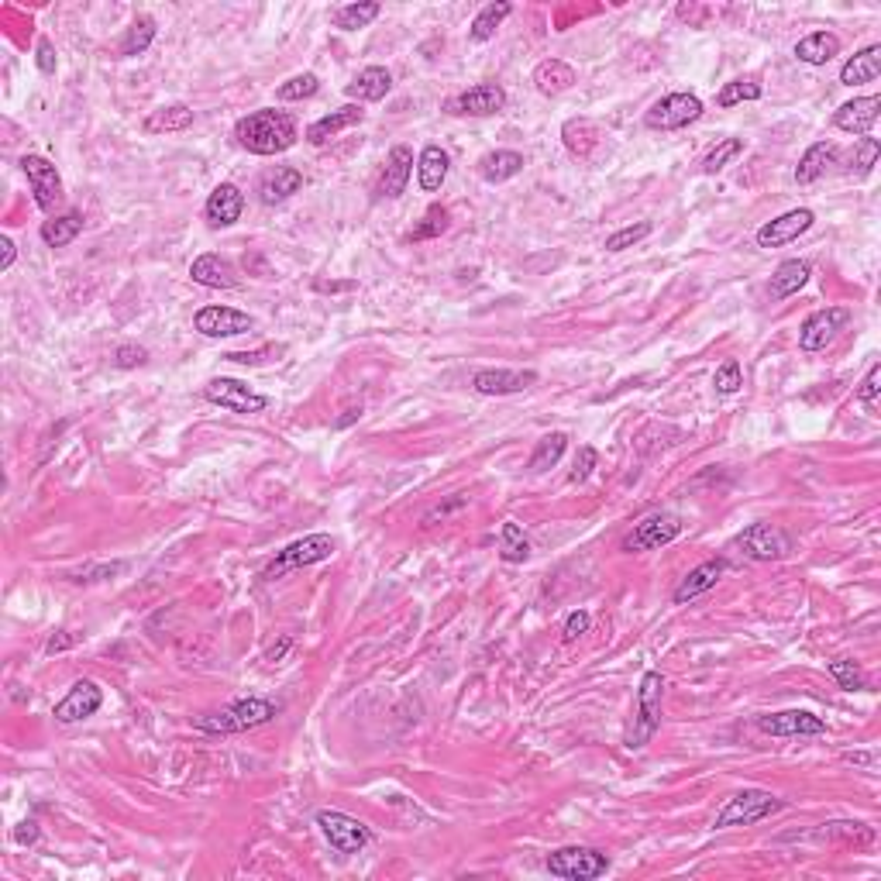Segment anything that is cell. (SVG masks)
Returning a JSON list of instances; mask_svg holds the SVG:
<instances>
[{"mask_svg":"<svg viewBox=\"0 0 881 881\" xmlns=\"http://www.w3.org/2000/svg\"><path fill=\"white\" fill-rule=\"evenodd\" d=\"M358 417H362V403H355V407H348V410H345V417H338V420H334V427H338V431H341V427L355 424Z\"/></svg>","mask_w":881,"mask_h":881,"instance_id":"6125c7cd","label":"cell"},{"mask_svg":"<svg viewBox=\"0 0 881 881\" xmlns=\"http://www.w3.org/2000/svg\"><path fill=\"white\" fill-rule=\"evenodd\" d=\"M296 121L293 114L276 111V107H262V111H252L248 118H241L235 124V138L245 152L252 155H279L286 148L296 145Z\"/></svg>","mask_w":881,"mask_h":881,"instance_id":"6da1fadb","label":"cell"},{"mask_svg":"<svg viewBox=\"0 0 881 881\" xmlns=\"http://www.w3.org/2000/svg\"><path fill=\"white\" fill-rule=\"evenodd\" d=\"M111 362L118 365V369H138V365L148 362V352H145V348H138V345H121L118 352H114Z\"/></svg>","mask_w":881,"mask_h":881,"instance_id":"9f6ffc18","label":"cell"},{"mask_svg":"<svg viewBox=\"0 0 881 881\" xmlns=\"http://www.w3.org/2000/svg\"><path fill=\"white\" fill-rule=\"evenodd\" d=\"M737 548L751 561H782L792 551V541L775 524H751L737 534Z\"/></svg>","mask_w":881,"mask_h":881,"instance_id":"8fae6325","label":"cell"},{"mask_svg":"<svg viewBox=\"0 0 881 881\" xmlns=\"http://www.w3.org/2000/svg\"><path fill=\"white\" fill-rule=\"evenodd\" d=\"M204 400L214 403V407L221 410H231V413H241V417H248V413H262L265 407H269V400H265L262 393H255V389H248L241 379H210L204 386Z\"/></svg>","mask_w":881,"mask_h":881,"instance_id":"30bf717a","label":"cell"},{"mask_svg":"<svg viewBox=\"0 0 881 881\" xmlns=\"http://www.w3.org/2000/svg\"><path fill=\"white\" fill-rule=\"evenodd\" d=\"M389 90H393V76H389V69H382V66H365L362 73H358L355 80L348 83V97L369 100V104H379V100H386Z\"/></svg>","mask_w":881,"mask_h":881,"instance_id":"4dcf8cb0","label":"cell"},{"mask_svg":"<svg viewBox=\"0 0 881 881\" xmlns=\"http://www.w3.org/2000/svg\"><path fill=\"white\" fill-rule=\"evenodd\" d=\"M190 279L197 286H207V290H235V286L241 283L235 262L224 259V255H217V252H207V255H200V259H193Z\"/></svg>","mask_w":881,"mask_h":881,"instance_id":"ffe728a7","label":"cell"},{"mask_svg":"<svg viewBox=\"0 0 881 881\" xmlns=\"http://www.w3.org/2000/svg\"><path fill=\"white\" fill-rule=\"evenodd\" d=\"M448 224H451L448 207H441V204L427 207L424 221H420L417 228L410 231V241H431V238H441L444 231H448Z\"/></svg>","mask_w":881,"mask_h":881,"instance_id":"7bdbcfd3","label":"cell"},{"mask_svg":"<svg viewBox=\"0 0 881 881\" xmlns=\"http://www.w3.org/2000/svg\"><path fill=\"white\" fill-rule=\"evenodd\" d=\"M21 169H25V176H28V186H31V193H35L38 210L52 214V210L62 204V197H66V193H62L59 169L52 166L45 155H25V159H21Z\"/></svg>","mask_w":881,"mask_h":881,"instance_id":"5bb4252c","label":"cell"},{"mask_svg":"<svg viewBox=\"0 0 881 881\" xmlns=\"http://www.w3.org/2000/svg\"><path fill=\"white\" fill-rule=\"evenodd\" d=\"M816 214L809 207H799V210H789V214L775 217V221L761 224L758 228V245L761 248H782L789 245V241H795L799 235H806L809 228H813Z\"/></svg>","mask_w":881,"mask_h":881,"instance_id":"d6986e66","label":"cell"},{"mask_svg":"<svg viewBox=\"0 0 881 881\" xmlns=\"http://www.w3.org/2000/svg\"><path fill=\"white\" fill-rule=\"evenodd\" d=\"M506 107V90L500 83H475V87L455 93V97L444 104L448 114H458V118H493Z\"/></svg>","mask_w":881,"mask_h":881,"instance_id":"7c38bea8","label":"cell"},{"mask_svg":"<svg viewBox=\"0 0 881 881\" xmlns=\"http://www.w3.org/2000/svg\"><path fill=\"white\" fill-rule=\"evenodd\" d=\"M878 111H881V97H854L833 114V124H837L840 131H847V135L868 138L878 121Z\"/></svg>","mask_w":881,"mask_h":881,"instance_id":"603a6c76","label":"cell"},{"mask_svg":"<svg viewBox=\"0 0 881 881\" xmlns=\"http://www.w3.org/2000/svg\"><path fill=\"white\" fill-rule=\"evenodd\" d=\"M761 83L758 80H734L727 83L720 93H716V104L720 107H734V104H744V100H761Z\"/></svg>","mask_w":881,"mask_h":881,"instance_id":"7dc6e473","label":"cell"},{"mask_svg":"<svg viewBox=\"0 0 881 881\" xmlns=\"http://www.w3.org/2000/svg\"><path fill=\"white\" fill-rule=\"evenodd\" d=\"M448 169H451V159L448 152H444L441 145H427L424 152H420L417 159V183L424 193H438L444 186V179H448Z\"/></svg>","mask_w":881,"mask_h":881,"instance_id":"f546056e","label":"cell"},{"mask_svg":"<svg viewBox=\"0 0 881 881\" xmlns=\"http://www.w3.org/2000/svg\"><path fill=\"white\" fill-rule=\"evenodd\" d=\"M76 637H52L49 644H45V654H56V651H66V647H73Z\"/></svg>","mask_w":881,"mask_h":881,"instance_id":"be15d7a7","label":"cell"},{"mask_svg":"<svg viewBox=\"0 0 881 881\" xmlns=\"http://www.w3.org/2000/svg\"><path fill=\"white\" fill-rule=\"evenodd\" d=\"M809 276H813V269H809V262L802 259H789L782 262L775 269V276H771V296L775 300H785V296H795L802 290V286L809 283Z\"/></svg>","mask_w":881,"mask_h":881,"instance_id":"836d02e7","label":"cell"},{"mask_svg":"<svg viewBox=\"0 0 881 881\" xmlns=\"http://www.w3.org/2000/svg\"><path fill=\"white\" fill-rule=\"evenodd\" d=\"M279 716V706L269 703V699L248 696L238 699V703L224 706L221 713H204L193 720V727L204 730V734H245V730L265 727Z\"/></svg>","mask_w":881,"mask_h":881,"instance_id":"7a4b0ae2","label":"cell"},{"mask_svg":"<svg viewBox=\"0 0 881 881\" xmlns=\"http://www.w3.org/2000/svg\"><path fill=\"white\" fill-rule=\"evenodd\" d=\"M740 152H744V138H723V142L716 145L713 152H709L706 159H703V173L706 176H716L720 169H727Z\"/></svg>","mask_w":881,"mask_h":881,"instance_id":"ee69618b","label":"cell"},{"mask_svg":"<svg viewBox=\"0 0 881 881\" xmlns=\"http://www.w3.org/2000/svg\"><path fill=\"white\" fill-rule=\"evenodd\" d=\"M589 613L586 610H575V613H568V620H565V630H561V641L565 644H572V641H579L582 634H589Z\"/></svg>","mask_w":881,"mask_h":881,"instance_id":"11a10c76","label":"cell"},{"mask_svg":"<svg viewBox=\"0 0 881 881\" xmlns=\"http://www.w3.org/2000/svg\"><path fill=\"white\" fill-rule=\"evenodd\" d=\"M878 76H881V45H868V49L854 52V56L840 66V83H844V87L875 83Z\"/></svg>","mask_w":881,"mask_h":881,"instance_id":"4316f807","label":"cell"},{"mask_svg":"<svg viewBox=\"0 0 881 881\" xmlns=\"http://www.w3.org/2000/svg\"><path fill=\"white\" fill-rule=\"evenodd\" d=\"M561 138H565V148L579 159H592V145L599 142V128L589 118H572L561 128Z\"/></svg>","mask_w":881,"mask_h":881,"instance_id":"8d00e7d4","label":"cell"},{"mask_svg":"<svg viewBox=\"0 0 881 881\" xmlns=\"http://www.w3.org/2000/svg\"><path fill=\"white\" fill-rule=\"evenodd\" d=\"M14 840H18V844H35V840H38V826H35V820L18 823V830H14Z\"/></svg>","mask_w":881,"mask_h":881,"instance_id":"91938a15","label":"cell"},{"mask_svg":"<svg viewBox=\"0 0 881 881\" xmlns=\"http://www.w3.org/2000/svg\"><path fill=\"white\" fill-rule=\"evenodd\" d=\"M847 764H857V768H868V771H878V751H847L844 754Z\"/></svg>","mask_w":881,"mask_h":881,"instance_id":"680465c9","label":"cell"},{"mask_svg":"<svg viewBox=\"0 0 881 881\" xmlns=\"http://www.w3.org/2000/svg\"><path fill=\"white\" fill-rule=\"evenodd\" d=\"M413 176V152L407 145H393V152L386 155V169L379 176L376 197L379 200H396L407 193V183Z\"/></svg>","mask_w":881,"mask_h":881,"instance_id":"44dd1931","label":"cell"},{"mask_svg":"<svg viewBox=\"0 0 881 881\" xmlns=\"http://www.w3.org/2000/svg\"><path fill=\"white\" fill-rule=\"evenodd\" d=\"M517 173H524V155L510 152V148H496V152L479 159V176L486 179V183H506V179H513Z\"/></svg>","mask_w":881,"mask_h":881,"instance_id":"d6a6232c","label":"cell"},{"mask_svg":"<svg viewBox=\"0 0 881 881\" xmlns=\"http://www.w3.org/2000/svg\"><path fill=\"white\" fill-rule=\"evenodd\" d=\"M837 159H840V148L833 145V142L809 145L806 155L799 159V166H795V183H802V186L816 183L820 176H826V169L837 166Z\"/></svg>","mask_w":881,"mask_h":881,"instance_id":"83f0119b","label":"cell"},{"mask_svg":"<svg viewBox=\"0 0 881 881\" xmlns=\"http://www.w3.org/2000/svg\"><path fill=\"white\" fill-rule=\"evenodd\" d=\"M500 558L506 561V565H524V561L530 558V541L524 537V530H520V524H513V520H506V524L500 527Z\"/></svg>","mask_w":881,"mask_h":881,"instance_id":"60d3db41","label":"cell"},{"mask_svg":"<svg viewBox=\"0 0 881 881\" xmlns=\"http://www.w3.org/2000/svg\"><path fill=\"white\" fill-rule=\"evenodd\" d=\"M334 548H338V544H334L331 534H307V537H300V541L286 544V548L279 551V555L262 568V579L272 582V579H279V575L293 572V568H307V565H317V561H327V558L334 555Z\"/></svg>","mask_w":881,"mask_h":881,"instance_id":"5b68a950","label":"cell"},{"mask_svg":"<svg viewBox=\"0 0 881 881\" xmlns=\"http://www.w3.org/2000/svg\"><path fill=\"white\" fill-rule=\"evenodd\" d=\"M362 118H365V111L358 104L338 107V111L324 114V118H317L314 124H310V128H307V142L310 145H327L334 135H341V131H348V128H355V124H362Z\"/></svg>","mask_w":881,"mask_h":881,"instance_id":"484cf974","label":"cell"},{"mask_svg":"<svg viewBox=\"0 0 881 881\" xmlns=\"http://www.w3.org/2000/svg\"><path fill=\"white\" fill-rule=\"evenodd\" d=\"M300 190H303V173L293 166H276L269 169V173H262L259 179V200L265 207L286 204V200L296 197Z\"/></svg>","mask_w":881,"mask_h":881,"instance_id":"cb8c5ba5","label":"cell"},{"mask_svg":"<svg viewBox=\"0 0 881 881\" xmlns=\"http://www.w3.org/2000/svg\"><path fill=\"white\" fill-rule=\"evenodd\" d=\"M830 675L844 692H864V689H868V678H864L861 665H854V661H847V658L830 661Z\"/></svg>","mask_w":881,"mask_h":881,"instance_id":"bcb514c9","label":"cell"},{"mask_svg":"<svg viewBox=\"0 0 881 881\" xmlns=\"http://www.w3.org/2000/svg\"><path fill=\"white\" fill-rule=\"evenodd\" d=\"M510 14H513V4H506V0H500V4H486L479 14H475V21L469 28V38H472V42H489V38L496 35V28H500Z\"/></svg>","mask_w":881,"mask_h":881,"instance_id":"ab89813d","label":"cell"},{"mask_svg":"<svg viewBox=\"0 0 881 881\" xmlns=\"http://www.w3.org/2000/svg\"><path fill=\"white\" fill-rule=\"evenodd\" d=\"M647 235H651V224H647V221L630 224V228H620L617 235L606 238V252H623V248H634L637 241H644Z\"/></svg>","mask_w":881,"mask_h":881,"instance_id":"f907efd6","label":"cell"},{"mask_svg":"<svg viewBox=\"0 0 881 881\" xmlns=\"http://www.w3.org/2000/svg\"><path fill=\"white\" fill-rule=\"evenodd\" d=\"M241 210H245V193H241L235 183H221L214 186V193L207 197L204 214L210 228H231V224L241 221Z\"/></svg>","mask_w":881,"mask_h":881,"instance_id":"7402d4cb","label":"cell"},{"mask_svg":"<svg viewBox=\"0 0 881 881\" xmlns=\"http://www.w3.org/2000/svg\"><path fill=\"white\" fill-rule=\"evenodd\" d=\"M565 448H568V434H561V431L544 434V438L537 441L534 455H530L527 469H530V472H548V469H555V465L561 462V455H565Z\"/></svg>","mask_w":881,"mask_h":881,"instance_id":"f35d334b","label":"cell"},{"mask_svg":"<svg viewBox=\"0 0 881 881\" xmlns=\"http://www.w3.org/2000/svg\"><path fill=\"white\" fill-rule=\"evenodd\" d=\"M537 386L534 369H482L472 376V389L479 396H513Z\"/></svg>","mask_w":881,"mask_h":881,"instance_id":"ac0fdd59","label":"cell"},{"mask_svg":"<svg viewBox=\"0 0 881 881\" xmlns=\"http://www.w3.org/2000/svg\"><path fill=\"white\" fill-rule=\"evenodd\" d=\"M283 352H286L283 345H265V348H259V352H228L224 358H228V362H235V365H262V362H269V358H276Z\"/></svg>","mask_w":881,"mask_h":881,"instance_id":"db71d44e","label":"cell"},{"mask_svg":"<svg viewBox=\"0 0 881 881\" xmlns=\"http://www.w3.org/2000/svg\"><path fill=\"white\" fill-rule=\"evenodd\" d=\"M661 699H665V678H661V672H644L641 689H637L634 727H630V734H627L630 751H641L647 740L661 730Z\"/></svg>","mask_w":881,"mask_h":881,"instance_id":"277c9868","label":"cell"},{"mask_svg":"<svg viewBox=\"0 0 881 881\" xmlns=\"http://www.w3.org/2000/svg\"><path fill=\"white\" fill-rule=\"evenodd\" d=\"M878 393H881V365L875 362L868 369V376H864V382L857 386V400H861V407L868 413H878Z\"/></svg>","mask_w":881,"mask_h":881,"instance_id":"816d5d0a","label":"cell"},{"mask_svg":"<svg viewBox=\"0 0 881 881\" xmlns=\"http://www.w3.org/2000/svg\"><path fill=\"white\" fill-rule=\"evenodd\" d=\"M317 826H321L327 844L338 854H362L372 840L369 826L358 823L355 816L348 813H338V809H321V813H317Z\"/></svg>","mask_w":881,"mask_h":881,"instance_id":"ba28073f","label":"cell"},{"mask_svg":"<svg viewBox=\"0 0 881 881\" xmlns=\"http://www.w3.org/2000/svg\"><path fill=\"white\" fill-rule=\"evenodd\" d=\"M723 575H727V561H723V558H709V561H703V565L692 568V572L685 575L682 582H678V589H675L672 599H675L678 606L689 603V599H696V596H703V592L716 589V582H720Z\"/></svg>","mask_w":881,"mask_h":881,"instance_id":"d4e9b609","label":"cell"},{"mask_svg":"<svg viewBox=\"0 0 881 881\" xmlns=\"http://www.w3.org/2000/svg\"><path fill=\"white\" fill-rule=\"evenodd\" d=\"M740 386H744V372H740V362H737V358H727V362H723L720 369H716L713 389H716V393H720V396H734Z\"/></svg>","mask_w":881,"mask_h":881,"instance_id":"681fc988","label":"cell"},{"mask_svg":"<svg viewBox=\"0 0 881 881\" xmlns=\"http://www.w3.org/2000/svg\"><path fill=\"white\" fill-rule=\"evenodd\" d=\"M840 56V38L833 31H813V35L795 42V59L806 66H826Z\"/></svg>","mask_w":881,"mask_h":881,"instance_id":"f1b7e54d","label":"cell"},{"mask_svg":"<svg viewBox=\"0 0 881 881\" xmlns=\"http://www.w3.org/2000/svg\"><path fill=\"white\" fill-rule=\"evenodd\" d=\"M152 42H155V21H152V18H138L135 25L128 28V35L121 38V56H124V59L142 56V52H145Z\"/></svg>","mask_w":881,"mask_h":881,"instance_id":"b9f144b4","label":"cell"},{"mask_svg":"<svg viewBox=\"0 0 881 881\" xmlns=\"http://www.w3.org/2000/svg\"><path fill=\"white\" fill-rule=\"evenodd\" d=\"M193 128V107L186 104H169L159 107L145 118V131L148 135H169V131H186Z\"/></svg>","mask_w":881,"mask_h":881,"instance_id":"d590c367","label":"cell"},{"mask_svg":"<svg viewBox=\"0 0 881 881\" xmlns=\"http://www.w3.org/2000/svg\"><path fill=\"white\" fill-rule=\"evenodd\" d=\"M758 730L771 737H820L826 734V723L809 709H782V713L758 716Z\"/></svg>","mask_w":881,"mask_h":881,"instance_id":"9a60e30c","label":"cell"},{"mask_svg":"<svg viewBox=\"0 0 881 881\" xmlns=\"http://www.w3.org/2000/svg\"><path fill=\"white\" fill-rule=\"evenodd\" d=\"M252 327V317L235 307H204L193 314V331H200L204 338H235V334H245Z\"/></svg>","mask_w":881,"mask_h":881,"instance_id":"e0dca14e","label":"cell"},{"mask_svg":"<svg viewBox=\"0 0 881 881\" xmlns=\"http://www.w3.org/2000/svg\"><path fill=\"white\" fill-rule=\"evenodd\" d=\"M317 90H321V80H317V73H300V76H290V80H286L283 87L276 90V97L279 100H310Z\"/></svg>","mask_w":881,"mask_h":881,"instance_id":"c3c4849f","label":"cell"},{"mask_svg":"<svg viewBox=\"0 0 881 881\" xmlns=\"http://www.w3.org/2000/svg\"><path fill=\"white\" fill-rule=\"evenodd\" d=\"M80 231H83V214H80V210H69V214L45 221L38 235H42V241L49 248H66V245H73V241L80 238Z\"/></svg>","mask_w":881,"mask_h":881,"instance_id":"e575fe53","label":"cell"},{"mask_svg":"<svg viewBox=\"0 0 881 881\" xmlns=\"http://www.w3.org/2000/svg\"><path fill=\"white\" fill-rule=\"evenodd\" d=\"M35 62H38V69H42L45 76L56 73V49H52V42L38 38V45H35Z\"/></svg>","mask_w":881,"mask_h":881,"instance_id":"6f0895ef","label":"cell"},{"mask_svg":"<svg viewBox=\"0 0 881 881\" xmlns=\"http://www.w3.org/2000/svg\"><path fill=\"white\" fill-rule=\"evenodd\" d=\"M534 87L544 93V97H558V93L575 87V69L561 59H544L541 66L534 69Z\"/></svg>","mask_w":881,"mask_h":881,"instance_id":"1f68e13d","label":"cell"},{"mask_svg":"<svg viewBox=\"0 0 881 881\" xmlns=\"http://www.w3.org/2000/svg\"><path fill=\"white\" fill-rule=\"evenodd\" d=\"M382 14V4L376 0H365V4H345V7H334L331 11V25L341 31H358V28H369Z\"/></svg>","mask_w":881,"mask_h":881,"instance_id":"74e56055","label":"cell"},{"mask_svg":"<svg viewBox=\"0 0 881 881\" xmlns=\"http://www.w3.org/2000/svg\"><path fill=\"white\" fill-rule=\"evenodd\" d=\"M782 809V799L768 789H740L723 802V809L716 813L713 830H730V826H754L768 816H775Z\"/></svg>","mask_w":881,"mask_h":881,"instance_id":"3957f363","label":"cell"},{"mask_svg":"<svg viewBox=\"0 0 881 881\" xmlns=\"http://www.w3.org/2000/svg\"><path fill=\"white\" fill-rule=\"evenodd\" d=\"M100 706H104V689H100L97 682H90V678H80V682H76L73 689L56 703L52 716H56L59 723H80V720H87V716L97 713Z\"/></svg>","mask_w":881,"mask_h":881,"instance_id":"2e32d148","label":"cell"},{"mask_svg":"<svg viewBox=\"0 0 881 881\" xmlns=\"http://www.w3.org/2000/svg\"><path fill=\"white\" fill-rule=\"evenodd\" d=\"M544 868L565 881H596L610 871V857L596 847H558L548 854Z\"/></svg>","mask_w":881,"mask_h":881,"instance_id":"8992f818","label":"cell"},{"mask_svg":"<svg viewBox=\"0 0 881 881\" xmlns=\"http://www.w3.org/2000/svg\"><path fill=\"white\" fill-rule=\"evenodd\" d=\"M682 534V520L675 513H647L641 524H634L627 537H623V551L627 555H641V551H658L665 544H672Z\"/></svg>","mask_w":881,"mask_h":881,"instance_id":"9c48e42d","label":"cell"},{"mask_svg":"<svg viewBox=\"0 0 881 881\" xmlns=\"http://www.w3.org/2000/svg\"><path fill=\"white\" fill-rule=\"evenodd\" d=\"M596 465H599V451L592 448V444H586V448H579V455H575L572 472H568V482H572V486H582V482L589 479Z\"/></svg>","mask_w":881,"mask_h":881,"instance_id":"f5cc1de1","label":"cell"},{"mask_svg":"<svg viewBox=\"0 0 881 881\" xmlns=\"http://www.w3.org/2000/svg\"><path fill=\"white\" fill-rule=\"evenodd\" d=\"M847 324H851V310L847 307L816 310V314H809L799 327V348L802 352H823L826 345H833V338H837Z\"/></svg>","mask_w":881,"mask_h":881,"instance_id":"4fadbf2b","label":"cell"},{"mask_svg":"<svg viewBox=\"0 0 881 881\" xmlns=\"http://www.w3.org/2000/svg\"><path fill=\"white\" fill-rule=\"evenodd\" d=\"M0 248H4V259H0V269H11L14 265V259H18V248H14V241L11 238H0Z\"/></svg>","mask_w":881,"mask_h":881,"instance_id":"94428289","label":"cell"},{"mask_svg":"<svg viewBox=\"0 0 881 881\" xmlns=\"http://www.w3.org/2000/svg\"><path fill=\"white\" fill-rule=\"evenodd\" d=\"M878 155H881V145L878 138H857L854 142V152H851V176H868L871 169L878 166Z\"/></svg>","mask_w":881,"mask_h":881,"instance_id":"f6af8a7d","label":"cell"},{"mask_svg":"<svg viewBox=\"0 0 881 881\" xmlns=\"http://www.w3.org/2000/svg\"><path fill=\"white\" fill-rule=\"evenodd\" d=\"M703 118V100L696 93H665L661 100H654L651 111L644 114V124L651 131H678L689 128L692 121Z\"/></svg>","mask_w":881,"mask_h":881,"instance_id":"52a82bcc","label":"cell"}]
</instances>
